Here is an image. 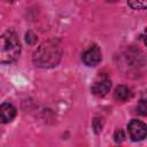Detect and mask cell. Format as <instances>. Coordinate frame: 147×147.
I'll return each instance as SVG.
<instances>
[{"label":"cell","instance_id":"obj_6","mask_svg":"<svg viewBox=\"0 0 147 147\" xmlns=\"http://www.w3.org/2000/svg\"><path fill=\"white\" fill-rule=\"evenodd\" d=\"M16 116V108L9 103L5 102L0 106V122L1 123H9Z\"/></svg>","mask_w":147,"mask_h":147},{"label":"cell","instance_id":"obj_7","mask_svg":"<svg viewBox=\"0 0 147 147\" xmlns=\"http://www.w3.org/2000/svg\"><path fill=\"white\" fill-rule=\"evenodd\" d=\"M114 96H115V99H116L117 101L124 102V101H127L129 99L132 98V92H131V90H130L127 86H125V85H119V86L116 87L115 93H114Z\"/></svg>","mask_w":147,"mask_h":147},{"label":"cell","instance_id":"obj_9","mask_svg":"<svg viewBox=\"0 0 147 147\" xmlns=\"http://www.w3.org/2000/svg\"><path fill=\"white\" fill-rule=\"evenodd\" d=\"M137 110H138L139 114H141V115H144V116L147 114V105H146V100H141V101L138 103V106H137Z\"/></svg>","mask_w":147,"mask_h":147},{"label":"cell","instance_id":"obj_3","mask_svg":"<svg viewBox=\"0 0 147 147\" xmlns=\"http://www.w3.org/2000/svg\"><path fill=\"white\" fill-rule=\"evenodd\" d=\"M127 131L131 139L134 141L144 140L147 136V126L139 119H132L127 125Z\"/></svg>","mask_w":147,"mask_h":147},{"label":"cell","instance_id":"obj_1","mask_svg":"<svg viewBox=\"0 0 147 147\" xmlns=\"http://www.w3.org/2000/svg\"><path fill=\"white\" fill-rule=\"evenodd\" d=\"M62 56V46L57 39H49L42 42L33 53V63L40 68L55 67Z\"/></svg>","mask_w":147,"mask_h":147},{"label":"cell","instance_id":"obj_10","mask_svg":"<svg viewBox=\"0 0 147 147\" xmlns=\"http://www.w3.org/2000/svg\"><path fill=\"white\" fill-rule=\"evenodd\" d=\"M114 138H115V141H116V142L123 141V139H124V133H123V131H122V130H117V131L115 132V134H114Z\"/></svg>","mask_w":147,"mask_h":147},{"label":"cell","instance_id":"obj_2","mask_svg":"<svg viewBox=\"0 0 147 147\" xmlns=\"http://www.w3.org/2000/svg\"><path fill=\"white\" fill-rule=\"evenodd\" d=\"M21 53V42L17 34L7 31L0 36V63H11Z\"/></svg>","mask_w":147,"mask_h":147},{"label":"cell","instance_id":"obj_5","mask_svg":"<svg viewBox=\"0 0 147 147\" xmlns=\"http://www.w3.org/2000/svg\"><path fill=\"white\" fill-rule=\"evenodd\" d=\"M110 87H111L110 79L107 78V77H102L100 79H96L93 83V85L91 87V91L96 96H103V95H106L109 92Z\"/></svg>","mask_w":147,"mask_h":147},{"label":"cell","instance_id":"obj_4","mask_svg":"<svg viewBox=\"0 0 147 147\" xmlns=\"http://www.w3.org/2000/svg\"><path fill=\"white\" fill-rule=\"evenodd\" d=\"M82 59H83V62H84L86 65H88V67H94V65L99 64L100 61H101V59H102L101 51H100V48H99L98 46H92V47H90L87 51L84 52Z\"/></svg>","mask_w":147,"mask_h":147},{"label":"cell","instance_id":"obj_11","mask_svg":"<svg viewBox=\"0 0 147 147\" xmlns=\"http://www.w3.org/2000/svg\"><path fill=\"white\" fill-rule=\"evenodd\" d=\"M107 1H110V2H114V1H117V0H107Z\"/></svg>","mask_w":147,"mask_h":147},{"label":"cell","instance_id":"obj_8","mask_svg":"<svg viewBox=\"0 0 147 147\" xmlns=\"http://www.w3.org/2000/svg\"><path fill=\"white\" fill-rule=\"evenodd\" d=\"M127 3H129V6L132 9L141 10V9H145L146 8L147 0H127Z\"/></svg>","mask_w":147,"mask_h":147}]
</instances>
